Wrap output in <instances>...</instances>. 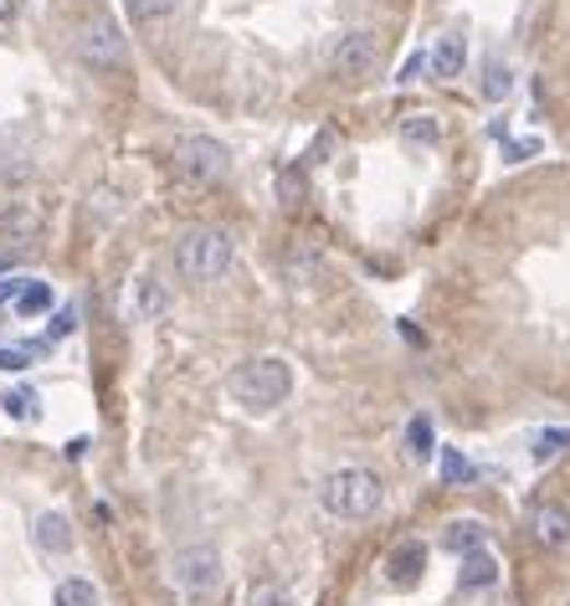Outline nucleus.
I'll list each match as a JSON object with an SVG mask.
<instances>
[{"mask_svg": "<svg viewBox=\"0 0 570 606\" xmlns=\"http://www.w3.org/2000/svg\"><path fill=\"white\" fill-rule=\"evenodd\" d=\"M226 391H232V401L242 406V411L268 417V411H278V406L288 401V391H293V371H288V360H278V354L242 360V365L232 371V381H226Z\"/></svg>", "mask_w": 570, "mask_h": 606, "instance_id": "f257e3e1", "label": "nucleus"}, {"mask_svg": "<svg viewBox=\"0 0 570 606\" xmlns=\"http://www.w3.org/2000/svg\"><path fill=\"white\" fill-rule=\"evenodd\" d=\"M236 263V247L226 232H211V226H196V232H185L181 242H175V268H181L185 283H217V278H226Z\"/></svg>", "mask_w": 570, "mask_h": 606, "instance_id": "f03ea898", "label": "nucleus"}, {"mask_svg": "<svg viewBox=\"0 0 570 606\" xmlns=\"http://www.w3.org/2000/svg\"><path fill=\"white\" fill-rule=\"evenodd\" d=\"M319 504L335 520H370L381 509V478L370 468H339L319 483Z\"/></svg>", "mask_w": 570, "mask_h": 606, "instance_id": "7ed1b4c3", "label": "nucleus"}, {"mask_svg": "<svg viewBox=\"0 0 570 606\" xmlns=\"http://www.w3.org/2000/svg\"><path fill=\"white\" fill-rule=\"evenodd\" d=\"M170 575H175L181 591L206 596V591L221 586V556L211 545H185V550H175V560H170Z\"/></svg>", "mask_w": 570, "mask_h": 606, "instance_id": "20e7f679", "label": "nucleus"}, {"mask_svg": "<svg viewBox=\"0 0 570 606\" xmlns=\"http://www.w3.org/2000/svg\"><path fill=\"white\" fill-rule=\"evenodd\" d=\"M175 170L190 175V180H201V186H211V180H226V175H232V154H226V144H217V139H185L181 150H175Z\"/></svg>", "mask_w": 570, "mask_h": 606, "instance_id": "39448f33", "label": "nucleus"}, {"mask_svg": "<svg viewBox=\"0 0 570 606\" xmlns=\"http://www.w3.org/2000/svg\"><path fill=\"white\" fill-rule=\"evenodd\" d=\"M329 68L345 78H370L381 68V42L370 32H339V42L329 47Z\"/></svg>", "mask_w": 570, "mask_h": 606, "instance_id": "423d86ee", "label": "nucleus"}, {"mask_svg": "<svg viewBox=\"0 0 570 606\" xmlns=\"http://www.w3.org/2000/svg\"><path fill=\"white\" fill-rule=\"evenodd\" d=\"M78 51L93 68H114V62H124V32H114V21H98L78 36Z\"/></svg>", "mask_w": 570, "mask_h": 606, "instance_id": "0eeeda50", "label": "nucleus"}, {"mask_svg": "<svg viewBox=\"0 0 570 606\" xmlns=\"http://www.w3.org/2000/svg\"><path fill=\"white\" fill-rule=\"evenodd\" d=\"M421 571H427V545H421V539H406L402 550L386 560V581L396 591H411L421 581Z\"/></svg>", "mask_w": 570, "mask_h": 606, "instance_id": "6e6552de", "label": "nucleus"}, {"mask_svg": "<svg viewBox=\"0 0 570 606\" xmlns=\"http://www.w3.org/2000/svg\"><path fill=\"white\" fill-rule=\"evenodd\" d=\"M32 539H36V550L42 556H68L72 550V524H68V514H36V524H32Z\"/></svg>", "mask_w": 570, "mask_h": 606, "instance_id": "1a4fd4ad", "label": "nucleus"}, {"mask_svg": "<svg viewBox=\"0 0 570 606\" xmlns=\"http://www.w3.org/2000/svg\"><path fill=\"white\" fill-rule=\"evenodd\" d=\"M530 524H535V539L545 545V550L570 545V509L566 504H539L535 514H530Z\"/></svg>", "mask_w": 570, "mask_h": 606, "instance_id": "9d476101", "label": "nucleus"}, {"mask_svg": "<svg viewBox=\"0 0 570 606\" xmlns=\"http://www.w3.org/2000/svg\"><path fill=\"white\" fill-rule=\"evenodd\" d=\"M463 62H468V36H463V26H453V32L437 36L432 72H437V78H457V72H463Z\"/></svg>", "mask_w": 570, "mask_h": 606, "instance_id": "9b49d317", "label": "nucleus"}, {"mask_svg": "<svg viewBox=\"0 0 570 606\" xmlns=\"http://www.w3.org/2000/svg\"><path fill=\"white\" fill-rule=\"evenodd\" d=\"M499 581V560L488 556V550H473V556H463V566H457V586L463 591H484Z\"/></svg>", "mask_w": 570, "mask_h": 606, "instance_id": "f8f14e48", "label": "nucleus"}, {"mask_svg": "<svg viewBox=\"0 0 570 606\" xmlns=\"http://www.w3.org/2000/svg\"><path fill=\"white\" fill-rule=\"evenodd\" d=\"M165 288L154 283V278H135V288H129V314L135 319H160L165 314Z\"/></svg>", "mask_w": 570, "mask_h": 606, "instance_id": "ddd939ff", "label": "nucleus"}, {"mask_svg": "<svg viewBox=\"0 0 570 606\" xmlns=\"http://www.w3.org/2000/svg\"><path fill=\"white\" fill-rule=\"evenodd\" d=\"M484 524L478 520H453L442 529V550H453V556H473V550H484Z\"/></svg>", "mask_w": 570, "mask_h": 606, "instance_id": "4468645a", "label": "nucleus"}, {"mask_svg": "<svg viewBox=\"0 0 570 606\" xmlns=\"http://www.w3.org/2000/svg\"><path fill=\"white\" fill-rule=\"evenodd\" d=\"M432 453H437L432 417H411V421H406V457H411V463H427Z\"/></svg>", "mask_w": 570, "mask_h": 606, "instance_id": "2eb2a0df", "label": "nucleus"}, {"mask_svg": "<svg viewBox=\"0 0 570 606\" xmlns=\"http://www.w3.org/2000/svg\"><path fill=\"white\" fill-rule=\"evenodd\" d=\"M124 5H129L135 26H154V21H170L181 11V0H124Z\"/></svg>", "mask_w": 570, "mask_h": 606, "instance_id": "dca6fc26", "label": "nucleus"}, {"mask_svg": "<svg viewBox=\"0 0 570 606\" xmlns=\"http://www.w3.org/2000/svg\"><path fill=\"white\" fill-rule=\"evenodd\" d=\"M51 606H98V586H93V581H83V575H72V581H62V586H57Z\"/></svg>", "mask_w": 570, "mask_h": 606, "instance_id": "f3484780", "label": "nucleus"}, {"mask_svg": "<svg viewBox=\"0 0 570 606\" xmlns=\"http://www.w3.org/2000/svg\"><path fill=\"white\" fill-rule=\"evenodd\" d=\"M566 447H570V432H566V427H545V432L535 438V447H530V457H535L539 468H545V463H555V457L566 453Z\"/></svg>", "mask_w": 570, "mask_h": 606, "instance_id": "a211bd4d", "label": "nucleus"}, {"mask_svg": "<svg viewBox=\"0 0 570 606\" xmlns=\"http://www.w3.org/2000/svg\"><path fill=\"white\" fill-rule=\"evenodd\" d=\"M402 139L406 144H437L442 139V124L432 114H406L402 118Z\"/></svg>", "mask_w": 570, "mask_h": 606, "instance_id": "6ab92c4d", "label": "nucleus"}, {"mask_svg": "<svg viewBox=\"0 0 570 606\" xmlns=\"http://www.w3.org/2000/svg\"><path fill=\"white\" fill-rule=\"evenodd\" d=\"M509 88H514L509 62H503V57H488V62H484V98H503Z\"/></svg>", "mask_w": 570, "mask_h": 606, "instance_id": "aec40b11", "label": "nucleus"}, {"mask_svg": "<svg viewBox=\"0 0 570 606\" xmlns=\"http://www.w3.org/2000/svg\"><path fill=\"white\" fill-rule=\"evenodd\" d=\"M473 478H478V468H473V463L457 453V447H447V453H442V483L463 489V483H473Z\"/></svg>", "mask_w": 570, "mask_h": 606, "instance_id": "412c9836", "label": "nucleus"}, {"mask_svg": "<svg viewBox=\"0 0 570 606\" xmlns=\"http://www.w3.org/2000/svg\"><path fill=\"white\" fill-rule=\"evenodd\" d=\"M16 308L26 314V319H32V314H47V308H51V288L47 283H26V293L16 299Z\"/></svg>", "mask_w": 570, "mask_h": 606, "instance_id": "4be33fe9", "label": "nucleus"}, {"mask_svg": "<svg viewBox=\"0 0 570 606\" xmlns=\"http://www.w3.org/2000/svg\"><path fill=\"white\" fill-rule=\"evenodd\" d=\"M36 350H47V345H21V350H11V345H0V371H26Z\"/></svg>", "mask_w": 570, "mask_h": 606, "instance_id": "5701e85b", "label": "nucleus"}, {"mask_svg": "<svg viewBox=\"0 0 570 606\" xmlns=\"http://www.w3.org/2000/svg\"><path fill=\"white\" fill-rule=\"evenodd\" d=\"M5 411H11V417H32V411H36V396L26 386L5 391Z\"/></svg>", "mask_w": 570, "mask_h": 606, "instance_id": "b1692460", "label": "nucleus"}, {"mask_svg": "<svg viewBox=\"0 0 570 606\" xmlns=\"http://www.w3.org/2000/svg\"><path fill=\"white\" fill-rule=\"evenodd\" d=\"M72 324H78V314H72V308H62V314H57V324L47 329V345H57V339H68V335H72Z\"/></svg>", "mask_w": 570, "mask_h": 606, "instance_id": "393cba45", "label": "nucleus"}, {"mask_svg": "<svg viewBox=\"0 0 570 606\" xmlns=\"http://www.w3.org/2000/svg\"><path fill=\"white\" fill-rule=\"evenodd\" d=\"M421 68H432V57H421V51H417V57H406L402 83H417V78H421Z\"/></svg>", "mask_w": 570, "mask_h": 606, "instance_id": "a878e982", "label": "nucleus"}, {"mask_svg": "<svg viewBox=\"0 0 570 606\" xmlns=\"http://www.w3.org/2000/svg\"><path fill=\"white\" fill-rule=\"evenodd\" d=\"M21 293H26V278H5V283H0V308H5V303H16Z\"/></svg>", "mask_w": 570, "mask_h": 606, "instance_id": "bb28decb", "label": "nucleus"}, {"mask_svg": "<svg viewBox=\"0 0 570 606\" xmlns=\"http://www.w3.org/2000/svg\"><path fill=\"white\" fill-rule=\"evenodd\" d=\"M252 606H283V591H278V586H257V591H252Z\"/></svg>", "mask_w": 570, "mask_h": 606, "instance_id": "cd10ccee", "label": "nucleus"}, {"mask_svg": "<svg viewBox=\"0 0 570 606\" xmlns=\"http://www.w3.org/2000/svg\"><path fill=\"white\" fill-rule=\"evenodd\" d=\"M535 150H539L535 139H520V144H509V150H503V160H514V165H520V160H530Z\"/></svg>", "mask_w": 570, "mask_h": 606, "instance_id": "c85d7f7f", "label": "nucleus"}, {"mask_svg": "<svg viewBox=\"0 0 570 606\" xmlns=\"http://www.w3.org/2000/svg\"><path fill=\"white\" fill-rule=\"evenodd\" d=\"M16 11H21V0H0V26H5V21H16Z\"/></svg>", "mask_w": 570, "mask_h": 606, "instance_id": "c756f323", "label": "nucleus"}]
</instances>
